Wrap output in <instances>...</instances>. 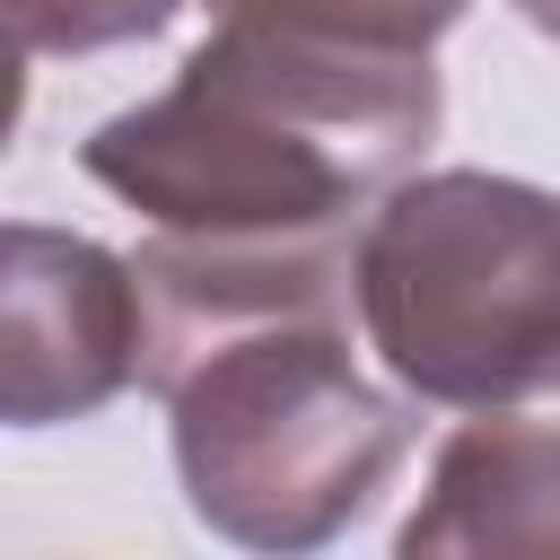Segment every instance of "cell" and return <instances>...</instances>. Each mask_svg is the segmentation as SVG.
Masks as SVG:
<instances>
[{
    "instance_id": "277c9868",
    "label": "cell",
    "mask_w": 560,
    "mask_h": 560,
    "mask_svg": "<svg viewBox=\"0 0 560 560\" xmlns=\"http://www.w3.org/2000/svg\"><path fill=\"white\" fill-rule=\"evenodd\" d=\"M149 359L140 262L96 236L18 219L0 236V411L18 429L88 420Z\"/></svg>"
},
{
    "instance_id": "52a82bcc",
    "label": "cell",
    "mask_w": 560,
    "mask_h": 560,
    "mask_svg": "<svg viewBox=\"0 0 560 560\" xmlns=\"http://www.w3.org/2000/svg\"><path fill=\"white\" fill-rule=\"evenodd\" d=\"M184 0H0L18 52H105L131 35H158Z\"/></svg>"
},
{
    "instance_id": "5b68a950",
    "label": "cell",
    "mask_w": 560,
    "mask_h": 560,
    "mask_svg": "<svg viewBox=\"0 0 560 560\" xmlns=\"http://www.w3.org/2000/svg\"><path fill=\"white\" fill-rule=\"evenodd\" d=\"M394 560H560V429L464 420L438 446Z\"/></svg>"
},
{
    "instance_id": "7a4b0ae2",
    "label": "cell",
    "mask_w": 560,
    "mask_h": 560,
    "mask_svg": "<svg viewBox=\"0 0 560 560\" xmlns=\"http://www.w3.org/2000/svg\"><path fill=\"white\" fill-rule=\"evenodd\" d=\"M429 131V52L219 18L149 105L79 140V166L175 236H350V219L411 184Z\"/></svg>"
},
{
    "instance_id": "3957f363",
    "label": "cell",
    "mask_w": 560,
    "mask_h": 560,
    "mask_svg": "<svg viewBox=\"0 0 560 560\" xmlns=\"http://www.w3.org/2000/svg\"><path fill=\"white\" fill-rule=\"evenodd\" d=\"M359 332L385 376L446 411L560 394V192L446 166L394 184L350 254Z\"/></svg>"
},
{
    "instance_id": "6da1fadb",
    "label": "cell",
    "mask_w": 560,
    "mask_h": 560,
    "mask_svg": "<svg viewBox=\"0 0 560 560\" xmlns=\"http://www.w3.org/2000/svg\"><path fill=\"white\" fill-rule=\"evenodd\" d=\"M359 236H175L140 245L149 359L192 516L254 560L341 542L411 446V411L350 350Z\"/></svg>"
},
{
    "instance_id": "8992f818",
    "label": "cell",
    "mask_w": 560,
    "mask_h": 560,
    "mask_svg": "<svg viewBox=\"0 0 560 560\" xmlns=\"http://www.w3.org/2000/svg\"><path fill=\"white\" fill-rule=\"evenodd\" d=\"M472 0H210V18H289V26H324V35H359V44H411L429 52Z\"/></svg>"
},
{
    "instance_id": "ba28073f",
    "label": "cell",
    "mask_w": 560,
    "mask_h": 560,
    "mask_svg": "<svg viewBox=\"0 0 560 560\" xmlns=\"http://www.w3.org/2000/svg\"><path fill=\"white\" fill-rule=\"evenodd\" d=\"M516 18H534V26L560 44V0H516Z\"/></svg>"
}]
</instances>
